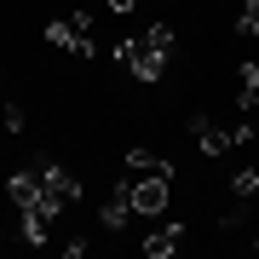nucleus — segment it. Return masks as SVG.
I'll list each match as a JSON object with an SVG mask.
<instances>
[{
    "label": "nucleus",
    "mask_w": 259,
    "mask_h": 259,
    "mask_svg": "<svg viewBox=\"0 0 259 259\" xmlns=\"http://www.w3.org/2000/svg\"><path fill=\"white\" fill-rule=\"evenodd\" d=\"M115 58H121V69L139 75V81H161V75H167V52H156L144 35H127V40L115 47Z\"/></svg>",
    "instance_id": "f03ea898"
},
{
    "label": "nucleus",
    "mask_w": 259,
    "mask_h": 259,
    "mask_svg": "<svg viewBox=\"0 0 259 259\" xmlns=\"http://www.w3.org/2000/svg\"><path fill=\"white\" fill-rule=\"evenodd\" d=\"M47 47L75 52V58H93V52H98V47H93V18H87V12H75V18L47 23Z\"/></svg>",
    "instance_id": "7ed1b4c3"
},
{
    "label": "nucleus",
    "mask_w": 259,
    "mask_h": 259,
    "mask_svg": "<svg viewBox=\"0 0 259 259\" xmlns=\"http://www.w3.org/2000/svg\"><path fill=\"white\" fill-rule=\"evenodd\" d=\"M127 219H133V202H127V190H115V202H104V225H110V231H121Z\"/></svg>",
    "instance_id": "6e6552de"
},
{
    "label": "nucleus",
    "mask_w": 259,
    "mask_h": 259,
    "mask_svg": "<svg viewBox=\"0 0 259 259\" xmlns=\"http://www.w3.org/2000/svg\"><path fill=\"white\" fill-rule=\"evenodd\" d=\"M104 6H110V12H133L139 0H104Z\"/></svg>",
    "instance_id": "9b49d317"
},
{
    "label": "nucleus",
    "mask_w": 259,
    "mask_h": 259,
    "mask_svg": "<svg viewBox=\"0 0 259 259\" xmlns=\"http://www.w3.org/2000/svg\"><path fill=\"white\" fill-rule=\"evenodd\" d=\"M167 185L173 179H127V202H133V213H161L167 207Z\"/></svg>",
    "instance_id": "20e7f679"
},
{
    "label": "nucleus",
    "mask_w": 259,
    "mask_h": 259,
    "mask_svg": "<svg viewBox=\"0 0 259 259\" xmlns=\"http://www.w3.org/2000/svg\"><path fill=\"white\" fill-rule=\"evenodd\" d=\"M236 110L259 121V64H242L236 69Z\"/></svg>",
    "instance_id": "423d86ee"
},
{
    "label": "nucleus",
    "mask_w": 259,
    "mask_h": 259,
    "mask_svg": "<svg viewBox=\"0 0 259 259\" xmlns=\"http://www.w3.org/2000/svg\"><path fill=\"white\" fill-rule=\"evenodd\" d=\"M236 29L248 40H259V0H242V18H236Z\"/></svg>",
    "instance_id": "1a4fd4ad"
},
{
    "label": "nucleus",
    "mask_w": 259,
    "mask_h": 259,
    "mask_svg": "<svg viewBox=\"0 0 259 259\" xmlns=\"http://www.w3.org/2000/svg\"><path fill=\"white\" fill-rule=\"evenodd\" d=\"M127 179H173V161L156 150H127Z\"/></svg>",
    "instance_id": "39448f33"
},
{
    "label": "nucleus",
    "mask_w": 259,
    "mask_h": 259,
    "mask_svg": "<svg viewBox=\"0 0 259 259\" xmlns=\"http://www.w3.org/2000/svg\"><path fill=\"white\" fill-rule=\"evenodd\" d=\"M144 40H150L156 52H173V29H167V23H150V29H144Z\"/></svg>",
    "instance_id": "9d476101"
},
{
    "label": "nucleus",
    "mask_w": 259,
    "mask_h": 259,
    "mask_svg": "<svg viewBox=\"0 0 259 259\" xmlns=\"http://www.w3.org/2000/svg\"><path fill=\"white\" fill-rule=\"evenodd\" d=\"M179 242H185V225L173 219V225H161V231H150V236H144V253H150V259H167Z\"/></svg>",
    "instance_id": "0eeeda50"
},
{
    "label": "nucleus",
    "mask_w": 259,
    "mask_h": 259,
    "mask_svg": "<svg viewBox=\"0 0 259 259\" xmlns=\"http://www.w3.org/2000/svg\"><path fill=\"white\" fill-rule=\"evenodd\" d=\"M253 242H259V236H253Z\"/></svg>",
    "instance_id": "f8f14e48"
},
{
    "label": "nucleus",
    "mask_w": 259,
    "mask_h": 259,
    "mask_svg": "<svg viewBox=\"0 0 259 259\" xmlns=\"http://www.w3.org/2000/svg\"><path fill=\"white\" fill-rule=\"evenodd\" d=\"M29 173H35V202L40 207H52V213H64V207H75L81 202V179L69 173V167H52V161H40V167H29Z\"/></svg>",
    "instance_id": "f257e3e1"
}]
</instances>
